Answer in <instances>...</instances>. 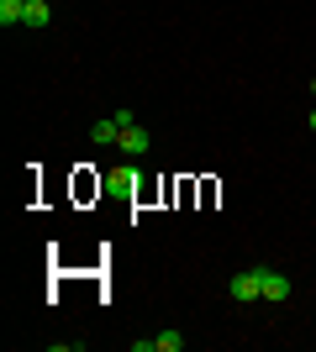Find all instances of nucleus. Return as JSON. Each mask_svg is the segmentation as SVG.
I'll list each match as a JSON object with an SVG mask.
<instances>
[{"label": "nucleus", "mask_w": 316, "mask_h": 352, "mask_svg": "<svg viewBox=\"0 0 316 352\" xmlns=\"http://www.w3.org/2000/svg\"><path fill=\"white\" fill-rule=\"evenodd\" d=\"M227 294H232L238 305H253V300H264V274H258V263L238 268V274L227 279Z\"/></svg>", "instance_id": "nucleus-1"}, {"label": "nucleus", "mask_w": 316, "mask_h": 352, "mask_svg": "<svg viewBox=\"0 0 316 352\" xmlns=\"http://www.w3.org/2000/svg\"><path fill=\"white\" fill-rule=\"evenodd\" d=\"M258 274H264V300H269V305H280V300H290V294H295L290 274H280V268H264V263H258Z\"/></svg>", "instance_id": "nucleus-2"}, {"label": "nucleus", "mask_w": 316, "mask_h": 352, "mask_svg": "<svg viewBox=\"0 0 316 352\" xmlns=\"http://www.w3.org/2000/svg\"><path fill=\"white\" fill-rule=\"evenodd\" d=\"M116 147L127 153V158H143V153H148V132H143V126H121Z\"/></svg>", "instance_id": "nucleus-3"}, {"label": "nucleus", "mask_w": 316, "mask_h": 352, "mask_svg": "<svg viewBox=\"0 0 316 352\" xmlns=\"http://www.w3.org/2000/svg\"><path fill=\"white\" fill-rule=\"evenodd\" d=\"M48 21H53V6H48V0H27V21H21V27H37V32H43Z\"/></svg>", "instance_id": "nucleus-4"}, {"label": "nucleus", "mask_w": 316, "mask_h": 352, "mask_svg": "<svg viewBox=\"0 0 316 352\" xmlns=\"http://www.w3.org/2000/svg\"><path fill=\"white\" fill-rule=\"evenodd\" d=\"M27 21V0H0V27H21Z\"/></svg>", "instance_id": "nucleus-5"}, {"label": "nucleus", "mask_w": 316, "mask_h": 352, "mask_svg": "<svg viewBox=\"0 0 316 352\" xmlns=\"http://www.w3.org/2000/svg\"><path fill=\"white\" fill-rule=\"evenodd\" d=\"M90 137H95V147H111V142H116V137H121L116 116H111V121H95V126H90Z\"/></svg>", "instance_id": "nucleus-6"}, {"label": "nucleus", "mask_w": 316, "mask_h": 352, "mask_svg": "<svg viewBox=\"0 0 316 352\" xmlns=\"http://www.w3.org/2000/svg\"><path fill=\"white\" fill-rule=\"evenodd\" d=\"M180 347H185L180 331H158V337H153V352H180Z\"/></svg>", "instance_id": "nucleus-7"}, {"label": "nucleus", "mask_w": 316, "mask_h": 352, "mask_svg": "<svg viewBox=\"0 0 316 352\" xmlns=\"http://www.w3.org/2000/svg\"><path fill=\"white\" fill-rule=\"evenodd\" d=\"M105 190H116V195H127V190H132V168H116V174L105 179Z\"/></svg>", "instance_id": "nucleus-8"}, {"label": "nucleus", "mask_w": 316, "mask_h": 352, "mask_svg": "<svg viewBox=\"0 0 316 352\" xmlns=\"http://www.w3.org/2000/svg\"><path fill=\"white\" fill-rule=\"evenodd\" d=\"M306 126H311V132H316V111H311V116H306Z\"/></svg>", "instance_id": "nucleus-9"}, {"label": "nucleus", "mask_w": 316, "mask_h": 352, "mask_svg": "<svg viewBox=\"0 0 316 352\" xmlns=\"http://www.w3.org/2000/svg\"><path fill=\"white\" fill-rule=\"evenodd\" d=\"M311 95H316V79H311Z\"/></svg>", "instance_id": "nucleus-10"}]
</instances>
